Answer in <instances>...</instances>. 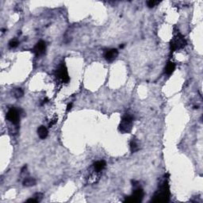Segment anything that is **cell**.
Segmentation results:
<instances>
[{"label": "cell", "instance_id": "5bb4252c", "mask_svg": "<svg viewBox=\"0 0 203 203\" xmlns=\"http://www.w3.org/2000/svg\"><path fill=\"white\" fill-rule=\"evenodd\" d=\"M130 150L132 153L137 152L139 150V146H138V144L137 143V141L135 140L132 139L130 142Z\"/></svg>", "mask_w": 203, "mask_h": 203}, {"label": "cell", "instance_id": "30bf717a", "mask_svg": "<svg viewBox=\"0 0 203 203\" xmlns=\"http://www.w3.org/2000/svg\"><path fill=\"white\" fill-rule=\"evenodd\" d=\"M38 134L41 139H45L48 137L49 132H48V129H46V127H44V126H41L38 129Z\"/></svg>", "mask_w": 203, "mask_h": 203}, {"label": "cell", "instance_id": "9c48e42d", "mask_svg": "<svg viewBox=\"0 0 203 203\" xmlns=\"http://www.w3.org/2000/svg\"><path fill=\"white\" fill-rule=\"evenodd\" d=\"M106 163L105 160H98V161H96L95 163H94L93 164V168H94V170L96 172H100L102 171L103 170L104 168H106Z\"/></svg>", "mask_w": 203, "mask_h": 203}, {"label": "cell", "instance_id": "ac0fdd59", "mask_svg": "<svg viewBox=\"0 0 203 203\" xmlns=\"http://www.w3.org/2000/svg\"><path fill=\"white\" fill-rule=\"evenodd\" d=\"M26 201H27V202H38V201H37V200H36L34 198H30V199H28Z\"/></svg>", "mask_w": 203, "mask_h": 203}, {"label": "cell", "instance_id": "e0dca14e", "mask_svg": "<svg viewBox=\"0 0 203 203\" xmlns=\"http://www.w3.org/2000/svg\"><path fill=\"white\" fill-rule=\"evenodd\" d=\"M42 197H43V194H41V193H37V194H34V196H33V198L37 200V201L39 202V201H41L42 199Z\"/></svg>", "mask_w": 203, "mask_h": 203}, {"label": "cell", "instance_id": "d6986e66", "mask_svg": "<svg viewBox=\"0 0 203 203\" xmlns=\"http://www.w3.org/2000/svg\"><path fill=\"white\" fill-rule=\"evenodd\" d=\"M71 107H72V103H69L68 105V106H67V111H71Z\"/></svg>", "mask_w": 203, "mask_h": 203}, {"label": "cell", "instance_id": "7c38bea8", "mask_svg": "<svg viewBox=\"0 0 203 203\" xmlns=\"http://www.w3.org/2000/svg\"><path fill=\"white\" fill-rule=\"evenodd\" d=\"M36 184V180L35 179H33V178H26V179H24V181H23V185L25 186H33Z\"/></svg>", "mask_w": 203, "mask_h": 203}, {"label": "cell", "instance_id": "3957f363", "mask_svg": "<svg viewBox=\"0 0 203 203\" xmlns=\"http://www.w3.org/2000/svg\"><path fill=\"white\" fill-rule=\"evenodd\" d=\"M186 45V41L185 40V38H184V37L182 35L181 33L178 32L174 36L172 40L171 41L170 48L171 52H174V51L183 49Z\"/></svg>", "mask_w": 203, "mask_h": 203}, {"label": "cell", "instance_id": "ba28073f", "mask_svg": "<svg viewBox=\"0 0 203 203\" xmlns=\"http://www.w3.org/2000/svg\"><path fill=\"white\" fill-rule=\"evenodd\" d=\"M118 56V51L116 49H109L105 53V58L108 62H113L117 57Z\"/></svg>", "mask_w": 203, "mask_h": 203}, {"label": "cell", "instance_id": "277c9868", "mask_svg": "<svg viewBox=\"0 0 203 203\" xmlns=\"http://www.w3.org/2000/svg\"><path fill=\"white\" fill-rule=\"evenodd\" d=\"M56 76L62 83H68L70 81L68 68L64 63H62L60 66L58 67V68L56 69Z\"/></svg>", "mask_w": 203, "mask_h": 203}, {"label": "cell", "instance_id": "7a4b0ae2", "mask_svg": "<svg viewBox=\"0 0 203 203\" xmlns=\"http://www.w3.org/2000/svg\"><path fill=\"white\" fill-rule=\"evenodd\" d=\"M133 124V117L132 115L126 114L123 116L121 123L119 125V131L122 133H129L132 129Z\"/></svg>", "mask_w": 203, "mask_h": 203}, {"label": "cell", "instance_id": "8fae6325", "mask_svg": "<svg viewBox=\"0 0 203 203\" xmlns=\"http://www.w3.org/2000/svg\"><path fill=\"white\" fill-rule=\"evenodd\" d=\"M174 69H175V64L171 61H169L165 67V69H164V71L167 75H171L173 72H174Z\"/></svg>", "mask_w": 203, "mask_h": 203}, {"label": "cell", "instance_id": "5b68a950", "mask_svg": "<svg viewBox=\"0 0 203 203\" xmlns=\"http://www.w3.org/2000/svg\"><path fill=\"white\" fill-rule=\"evenodd\" d=\"M7 119L10 122L17 126L20 122V112L18 109L11 108L10 109L7 114Z\"/></svg>", "mask_w": 203, "mask_h": 203}, {"label": "cell", "instance_id": "9a60e30c", "mask_svg": "<svg viewBox=\"0 0 203 203\" xmlns=\"http://www.w3.org/2000/svg\"><path fill=\"white\" fill-rule=\"evenodd\" d=\"M159 1H155V0H149L147 2V5L149 8H152V7H156L157 4H159Z\"/></svg>", "mask_w": 203, "mask_h": 203}, {"label": "cell", "instance_id": "4fadbf2b", "mask_svg": "<svg viewBox=\"0 0 203 203\" xmlns=\"http://www.w3.org/2000/svg\"><path fill=\"white\" fill-rule=\"evenodd\" d=\"M14 97H15L16 98H22L24 95V91L22 88H16L13 91Z\"/></svg>", "mask_w": 203, "mask_h": 203}, {"label": "cell", "instance_id": "2e32d148", "mask_svg": "<svg viewBox=\"0 0 203 203\" xmlns=\"http://www.w3.org/2000/svg\"><path fill=\"white\" fill-rule=\"evenodd\" d=\"M18 45V41L17 40H11L9 43V46L11 49L16 48Z\"/></svg>", "mask_w": 203, "mask_h": 203}, {"label": "cell", "instance_id": "8992f818", "mask_svg": "<svg viewBox=\"0 0 203 203\" xmlns=\"http://www.w3.org/2000/svg\"><path fill=\"white\" fill-rule=\"evenodd\" d=\"M143 197L144 190L141 188H137L132 192V194L131 196L126 197L125 201H127V202H139V201H141Z\"/></svg>", "mask_w": 203, "mask_h": 203}, {"label": "cell", "instance_id": "6da1fadb", "mask_svg": "<svg viewBox=\"0 0 203 203\" xmlns=\"http://www.w3.org/2000/svg\"><path fill=\"white\" fill-rule=\"evenodd\" d=\"M170 198V190H169V184L168 179H165L160 183L159 189L154 195V198L152 201L156 202H166L169 200Z\"/></svg>", "mask_w": 203, "mask_h": 203}, {"label": "cell", "instance_id": "52a82bcc", "mask_svg": "<svg viewBox=\"0 0 203 203\" xmlns=\"http://www.w3.org/2000/svg\"><path fill=\"white\" fill-rule=\"evenodd\" d=\"M45 50H46V43L43 41H40L36 44L33 51L36 54V56H39L43 55L45 53Z\"/></svg>", "mask_w": 203, "mask_h": 203}]
</instances>
